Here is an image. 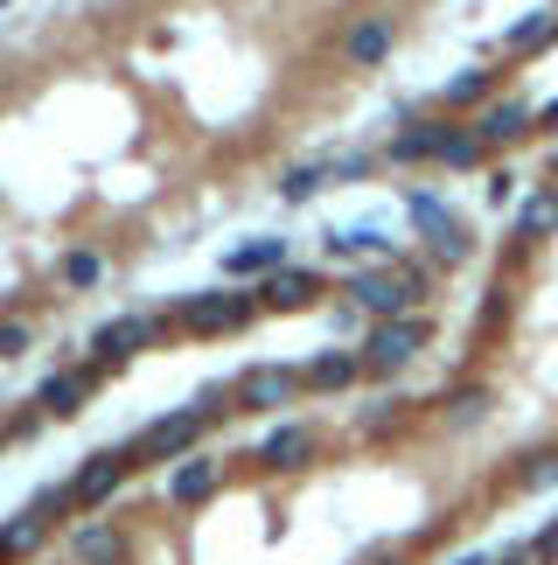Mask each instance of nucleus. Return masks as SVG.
Wrapping results in <instances>:
<instances>
[{"label": "nucleus", "instance_id": "nucleus-9", "mask_svg": "<svg viewBox=\"0 0 558 565\" xmlns=\"http://www.w3.org/2000/svg\"><path fill=\"white\" fill-rule=\"evenodd\" d=\"M342 56H350L356 71H371V63H384V56H391V21H384V14L356 21V29L342 35Z\"/></svg>", "mask_w": 558, "mask_h": 565}, {"label": "nucleus", "instance_id": "nucleus-3", "mask_svg": "<svg viewBox=\"0 0 558 565\" xmlns=\"http://www.w3.org/2000/svg\"><path fill=\"white\" fill-rule=\"evenodd\" d=\"M412 216H419L426 245H433V252L447 258V266H454V258H468V252H475V237H468V224H461V216H454V210L440 203V195H412Z\"/></svg>", "mask_w": 558, "mask_h": 565}, {"label": "nucleus", "instance_id": "nucleus-31", "mask_svg": "<svg viewBox=\"0 0 558 565\" xmlns=\"http://www.w3.org/2000/svg\"><path fill=\"white\" fill-rule=\"evenodd\" d=\"M538 126H551V134H558V105H545V113H538Z\"/></svg>", "mask_w": 558, "mask_h": 565}, {"label": "nucleus", "instance_id": "nucleus-12", "mask_svg": "<svg viewBox=\"0 0 558 565\" xmlns=\"http://www.w3.org/2000/svg\"><path fill=\"white\" fill-rule=\"evenodd\" d=\"M440 140H447V126L412 119V126H405V134L391 140V161H398V168H412V161H440Z\"/></svg>", "mask_w": 558, "mask_h": 565}, {"label": "nucleus", "instance_id": "nucleus-27", "mask_svg": "<svg viewBox=\"0 0 558 565\" xmlns=\"http://www.w3.org/2000/svg\"><path fill=\"white\" fill-rule=\"evenodd\" d=\"M63 279H71V287H92V279H98V258L92 252H71V258H63Z\"/></svg>", "mask_w": 558, "mask_h": 565}, {"label": "nucleus", "instance_id": "nucleus-32", "mask_svg": "<svg viewBox=\"0 0 558 565\" xmlns=\"http://www.w3.org/2000/svg\"><path fill=\"white\" fill-rule=\"evenodd\" d=\"M454 565H489V558H454Z\"/></svg>", "mask_w": 558, "mask_h": 565}, {"label": "nucleus", "instance_id": "nucleus-30", "mask_svg": "<svg viewBox=\"0 0 558 565\" xmlns=\"http://www.w3.org/2000/svg\"><path fill=\"white\" fill-rule=\"evenodd\" d=\"M530 558H538V565H545V558H558V524H551V531H538V537H530Z\"/></svg>", "mask_w": 558, "mask_h": 565}, {"label": "nucleus", "instance_id": "nucleus-5", "mask_svg": "<svg viewBox=\"0 0 558 565\" xmlns=\"http://www.w3.org/2000/svg\"><path fill=\"white\" fill-rule=\"evenodd\" d=\"M245 315H251V300H245V294H196V300H182V329H196V335L238 329Z\"/></svg>", "mask_w": 558, "mask_h": 565}, {"label": "nucleus", "instance_id": "nucleus-24", "mask_svg": "<svg viewBox=\"0 0 558 565\" xmlns=\"http://www.w3.org/2000/svg\"><path fill=\"white\" fill-rule=\"evenodd\" d=\"M489 84H496V77H489V71H461V77L447 84L440 98H447V105H482V98H489Z\"/></svg>", "mask_w": 558, "mask_h": 565}, {"label": "nucleus", "instance_id": "nucleus-1", "mask_svg": "<svg viewBox=\"0 0 558 565\" xmlns=\"http://www.w3.org/2000/svg\"><path fill=\"white\" fill-rule=\"evenodd\" d=\"M350 300L363 315H377V321H405V308H419L426 300V279L419 273H356L350 279Z\"/></svg>", "mask_w": 558, "mask_h": 565}, {"label": "nucleus", "instance_id": "nucleus-6", "mask_svg": "<svg viewBox=\"0 0 558 565\" xmlns=\"http://www.w3.org/2000/svg\"><path fill=\"white\" fill-rule=\"evenodd\" d=\"M196 433H203V412H175V419L147 426V433H140V440L126 447V454H133V461H168V454H182L189 440H196Z\"/></svg>", "mask_w": 558, "mask_h": 565}, {"label": "nucleus", "instance_id": "nucleus-21", "mask_svg": "<svg viewBox=\"0 0 558 565\" xmlns=\"http://www.w3.org/2000/svg\"><path fill=\"white\" fill-rule=\"evenodd\" d=\"M84 384H92V371L50 377V384H42V412H56V419H71V412H77V398H84Z\"/></svg>", "mask_w": 558, "mask_h": 565}, {"label": "nucleus", "instance_id": "nucleus-11", "mask_svg": "<svg viewBox=\"0 0 558 565\" xmlns=\"http://www.w3.org/2000/svg\"><path fill=\"white\" fill-rule=\"evenodd\" d=\"M154 329H161V321L126 315V321H112V329L92 335V350H98V356H133V350H147V342H154Z\"/></svg>", "mask_w": 558, "mask_h": 565}, {"label": "nucleus", "instance_id": "nucleus-20", "mask_svg": "<svg viewBox=\"0 0 558 565\" xmlns=\"http://www.w3.org/2000/svg\"><path fill=\"white\" fill-rule=\"evenodd\" d=\"M126 558V545H119V531H105V524H92V531H77V565H119Z\"/></svg>", "mask_w": 558, "mask_h": 565}, {"label": "nucleus", "instance_id": "nucleus-10", "mask_svg": "<svg viewBox=\"0 0 558 565\" xmlns=\"http://www.w3.org/2000/svg\"><path fill=\"white\" fill-rule=\"evenodd\" d=\"M314 294H321V279H314V273H300V266H279V273H266V287H259V300H266V308H308Z\"/></svg>", "mask_w": 558, "mask_h": 565}, {"label": "nucleus", "instance_id": "nucleus-13", "mask_svg": "<svg viewBox=\"0 0 558 565\" xmlns=\"http://www.w3.org/2000/svg\"><path fill=\"white\" fill-rule=\"evenodd\" d=\"M545 42H558V8H538V14H524L517 29L503 35V50H509V56H538Z\"/></svg>", "mask_w": 558, "mask_h": 565}, {"label": "nucleus", "instance_id": "nucleus-19", "mask_svg": "<svg viewBox=\"0 0 558 565\" xmlns=\"http://www.w3.org/2000/svg\"><path fill=\"white\" fill-rule=\"evenodd\" d=\"M308 447H314L308 426H279L272 440L259 447V461H266V468H293V461H308Z\"/></svg>", "mask_w": 558, "mask_h": 565}, {"label": "nucleus", "instance_id": "nucleus-2", "mask_svg": "<svg viewBox=\"0 0 558 565\" xmlns=\"http://www.w3.org/2000/svg\"><path fill=\"white\" fill-rule=\"evenodd\" d=\"M419 342H426V321H377L371 329V342H363V371H377V377H391V371H405V363L419 356Z\"/></svg>", "mask_w": 558, "mask_h": 565}, {"label": "nucleus", "instance_id": "nucleus-23", "mask_svg": "<svg viewBox=\"0 0 558 565\" xmlns=\"http://www.w3.org/2000/svg\"><path fill=\"white\" fill-rule=\"evenodd\" d=\"M42 531H50V524H42L35 510H21L14 524L0 531V552H8V558H21V552H35V545H42Z\"/></svg>", "mask_w": 558, "mask_h": 565}, {"label": "nucleus", "instance_id": "nucleus-4", "mask_svg": "<svg viewBox=\"0 0 558 565\" xmlns=\"http://www.w3.org/2000/svg\"><path fill=\"white\" fill-rule=\"evenodd\" d=\"M530 126H538V113H530L524 98H489L482 113H475V134H482V147H509V140H524Z\"/></svg>", "mask_w": 558, "mask_h": 565}, {"label": "nucleus", "instance_id": "nucleus-26", "mask_svg": "<svg viewBox=\"0 0 558 565\" xmlns=\"http://www.w3.org/2000/svg\"><path fill=\"white\" fill-rule=\"evenodd\" d=\"M517 482H524V489H551V482H558V454H530V468L517 475Z\"/></svg>", "mask_w": 558, "mask_h": 565}, {"label": "nucleus", "instance_id": "nucleus-18", "mask_svg": "<svg viewBox=\"0 0 558 565\" xmlns=\"http://www.w3.org/2000/svg\"><path fill=\"white\" fill-rule=\"evenodd\" d=\"M210 489H217V461H189V468L168 475V495H175V503H203Z\"/></svg>", "mask_w": 558, "mask_h": 565}, {"label": "nucleus", "instance_id": "nucleus-25", "mask_svg": "<svg viewBox=\"0 0 558 565\" xmlns=\"http://www.w3.org/2000/svg\"><path fill=\"white\" fill-rule=\"evenodd\" d=\"M321 182H329V168H287V175H279V195H287V203H308Z\"/></svg>", "mask_w": 558, "mask_h": 565}, {"label": "nucleus", "instance_id": "nucleus-28", "mask_svg": "<svg viewBox=\"0 0 558 565\" xmlns=\"http://www.w3.org/2000/svg\"><path fill=\"white\" fill-rule=\"evenodd\" d=\"M29 350V329H21V321H8V329H0V356H21Z\"/></svg>", "mask_w": 558, "mask_h": 565}, {"label": "nucleus", "instance_id": "nucleus-15", "mask_svg": "<svg viewBox=\"0 0 558 565\" xmlns=\"http://www.w3.org/2000/svg\"><path fill=\"white\" fill-rule=\"evenodd\" d=\"M279 266H287V237H259V245H238V252H230L224 258V273H279Z\"/></svg>", "mask_w": 558, "mask_h": 565}, {"label": "nucleus", "instance_id": "nucleus-22", "mask_svg": "<svg viewBox=\"0 0 558 565\" xmlns=\"http://www.w3.org/2000/svg\"><path fill=\"white\" fill-rule=\"evenodd\" d=\"M440 161H447V168H475V161H482V134H475V126H447Z\"/></svg>", "mask_w": 558, "mask_h": 565}, {"label": "nucleus", "instance_id": "nucleus-8", "mask_svg": "<svg viewBox=\"0 0 558 565\" xmlns=\"http://www.w3.org/2000/svg\"><path fill=\"white\" fill-rule=\"evenodd\" d=\"M126 468H133V454H92V468H84L77 482H71V503H84V510L105 503V495L126 482Z\"/></svg>", "mask_w": 558, "mask_h": 565}, {"label": "nucleus", "instance_id": "nucleus-7", "mask_svg": "<svg viewBox=\"0 0 558 565\" xmlns=\"http://www.w3.org/2000/svg\"><path fill=\"white\" fill-rule=\"evenodd\" d=\"M293 371H279V363H259V371H245L238 377V405L245 412H279V405H287L293 398Z\"/></svg>", "mask_w": 558, "mask_h": 565}, {"label": "nucleus", "instance_id": "nucleus-16", "mask_svg": "<svg viewBox=\"0 0 558 565\" xmlns=\"http://www.w3.org/2000/svg\"><path fill=\"white\" fill-rule=\"evenodd\" d=\"M329 258H391V237L384 231H329Z\"/></svg>", "mask_w": 558, "mask_h": 565}, {"label": "nucleus", "instance_id": "nucleus-33", "mask_svg": "<svg viewBox=\"0 0 558 565\" xmlns=\"http://www.w3.org/2000/svg\"><path fill=\"white\" fill-rule=\"evenodd\" d=\"M551 189H558V154H551Z\"/></svg>", "mask_w": 558, "mask_h": 565}, {"label": "nucleus", "instance_id": "nucleus-29", "mask_svg": "<svg viewBox=\"0 0 558 565\" xmlns=\"http://www.w3.org/2000/svg\"><path fill=\"white\" fill-rule=\"evenodd\" d=\"M482 405H489L482 391H468V398H454V419H461V426H475V419H482Z\"/></svg>", "mask_w": 558, "mask_h": 565}, {"label": "nucleus", "instance_id": "nucleus-14", "mask_svg": "<svg viewBox=\"0 0 558 565\" xmlns=\"http://www.w3.org/2000/svg\"><path fill=\"white\" fill-rule=\"evenodd\" d=\"M558 231V189H538V195H524L517 203V237L524 245H538V237Z\"/></svg>", "mask_w": 558, "mask_h": 565}, {"label": "nucleus", "instance_id": "nucleus-17", "mask_svg": "<svg viewBox=\"0 0 558 565\" xmlns=\"http://www.w3.org/2000/svg\"><path fill=\"white\" fill-rule=\"evenodd\" d=\"M363 371V356H314L308 371H300V384H314V391H342V384H356Z\"/></svg>", "mask_w": 558, "mask_h": 565}]
</instances>
